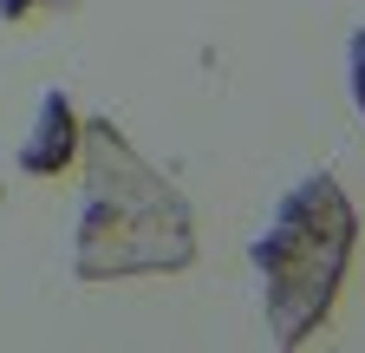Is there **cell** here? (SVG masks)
<instances>
[{"label":"cell","instance_id":"277c9868","mask_svg":"<svg viewBox=\"0 0 365 353\" xmlns=\"http://www.w3.org/2000/svg\"><path fill=\"white\" fill-rule=\"evenodd\" d=\"M346 92H352V105H359V118H365V26L346 39Z\"/></svg>","mask_w":365,"mask_h":353},{"label":"cell","instance_id":"6da1fadb","mask_svg":"<svg viewBox=\"0 0 365 353\" xmlns=\"http://www.w3.org/2000/svg\"><path fill=\"white\" fill-rule=\"evenodd\" d=\"M85 209H78V282L176 275L196 262V216L163 176L124 144L111 118H85Z\"/></svg>","mask_w":365,"mask_h":353},{"label":"cell","instance_id":"7a4b0ae2","mask_svg":"<svg viewBox=\"0 0 365 353\" xmlns=\"http://www.w3.org/2000/svg\"><path fill=\"white\" fill-rule=\"evenodd\" d=\"M255 282H261V314L274 347H307L333 321L346 294V275L359 262V209L339 190V176L307 170L281 190L267 229L248 242Z\"/></svg>","mask_w":365,"mask_h":353},{"label":"cell","instance_id":"3957f363","mask_svg":"<svg viewBox=\"0 0 365 353\" xmlns=\"http://www.w3.org/2000/svg\"><path fill=\"white\" fill-rule=\"evenodd\" d=\"M78 138H85V124L72 111V99L59 92V85H46L39 92V111H33V131H26V144H20V170L26 176H59L78 164Z\"/></svg>","mask_w":365,"mask_h":353}]
</instances>
